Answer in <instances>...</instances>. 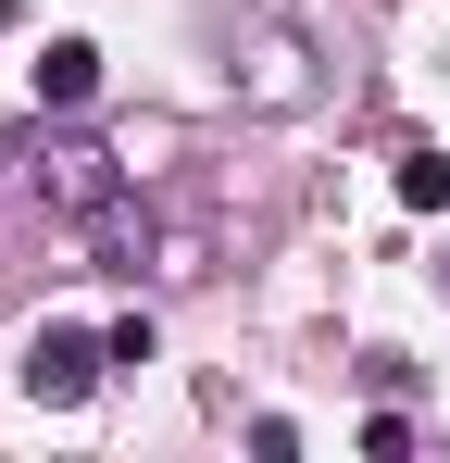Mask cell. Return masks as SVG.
Instances as JSON below:
<instances>
[{
  "label": "cell",
  "instance_id": "7",
  "mask_svg": "<svg viewBox=\"0 0 450 463\" xmlns=\"http://www.w3.org/2000/svg\"><path fill=\"white\" fill-rule=\"evenodd\" d=\"M0 163H13V138H0Z\"/></svg>",
  "mask_w": 450,
  "mask_h": 463
},
{
  "label": "cell",
  "instance_id": "1",
  "mask_svg": "<svg viewBox=\"0 0 450 463\" xmlns=\"http://www.w3.org/2000/svg\"><path fill=\"white\" fill-rule=\"evenodd\" d=\"M38 201L88 226V213H113V201H126V163L100 151V138H63V151H38Z\"/></svg>",
  "mask_w": 450,
  "mask_h": 463
},
{
  "label": "cell",
  "instance_id": "2",
  "mask_svg": "<svg viewBox=\"0 0 450 463\" xmlns=\"http://www.w3.org/2000/svg\"><path fill=\"white\" fill-rule=\"evenodd\" d=\"M113 364V338H88V326H38V351H25V388L38 401H88Z\"/></svg>",
  "mask_w": 450,
  "mask_h": 463
},
{
  "label": "cell",
  "instance_id": "3",
  "mask_svg": "<svg viewBox=\"0 0 450 463\" xmlns=\"http://www.w3.org/2000/svg\"><path fill=\"white\" fill-rule=\"evenodd\" d=\"M38 100H51V113L100 100V51H88V38H51V51H38Z\"/></svg>",
  "mask_w": 450,
  "mask_h": 463
},
{
  "label": "cell",
  "instance_id": "6",
  "mask_svg": "<svg viewBox=\"0 0 450 463\" xmlns=\"http://www.w3.org/2000/svg\"><path fill=\"white\" fill-rule=\"evenodd\" d=\"M0 25H13V0H0Z\"/></svg>",
  "mask_w": 450,
  "mask_h": 463
},
{
  "label": "cell",
  "instance_id": "5",
  "mask_svg": "<svg viewBox=\"0 0 450 463\" xmlns=\"http://www.w3.org/2000/svg\"><path fill=\"white\" fill-rule=\"evenodd\" d=\"M400 201H450V163L426 151V138H413V151H400Z\"/></svg>",
  "mask_w": 450,
  "mask_h": 463
},
{
  "label": "cell",
  "instance_id": "4",
  "mask_svg": "<svg viewBox=\"0 0 450 463\" xmlns=\"http://www.w3.org/2000/svg\"><path fill=\"white\" fill-rule=\"evenodd\" d=\"M88 238H100V263H113V276H138V250H150V226L126 213V201H113V213H88Z\"/></svg>",
  "mask_w": 450,
  "mask_h": 463
}]
</instances>
